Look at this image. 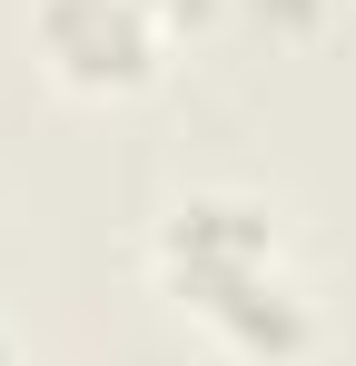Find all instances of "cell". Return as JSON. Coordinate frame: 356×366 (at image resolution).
<instances>
[{
  "label": "cell",
  "instance_id": "cell-1",
  "mask_svg": "<svg viewBox=\"0 0 356 366\" xmlns=\"http://www.w3.org/2000/svg\"><path fill=\"white\" fill-rule=\"evenodd\" d=\"M159 287L178 317H198L237 366H297L317 347V287L297 277L287 238L257 198L198 188L159 218Z\"/></svg>",
  "mask_w": 356,
  "mask_h": 366
},
{
  "label": "cell",
  "instance_id": "cell-2",
  "mask_svg": "<svg viewBox=\"0 0 356 366\" xmlns=\"http://www.w3.org/2000/svg\"><path fill=\"white\" fill-rule=\"evenodd\" d=\"M30 40H40V60H50L59 89H79V99H129V89H149L159 60H169V20L159 10H139V0H30Z\"/></svg>",
  "mask_w": 356,
  "mask_h": 366
},
{
  "label": "cell",
  "instance_id": "cell-3",
  "mask_svg": "<svg viewBox=\"0 0 356 366\" xmlns=\"http://www.w3.org/2000/svg\"><path fill=\"white\" fill-rule=\"evenodd\" d=\"M139 10H159V20H169V30H198V20H208V10H218V0H139Z\"/></svg>",
  "mask_w": 356,
  "mask_h": 366
},
{
  "label": "cell",
  "instance_id": "cell-4",
  "mask_svg": "<svg viewBox=\"0 0 356 366\" xmlns=\"http://www.w3.org/2000/svg\"><path fill=\"white\" fill-rule=\"evenodd\" d=\"M0 366H20V357H10V337H0Z\"/></svg>",
  "mask_w": 356,
  "mask_h": 366
}]
</instances>
